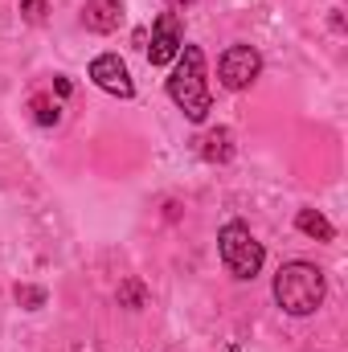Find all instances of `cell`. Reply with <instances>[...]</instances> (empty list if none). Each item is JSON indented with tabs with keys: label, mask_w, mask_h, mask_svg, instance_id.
<instances>
[{
	"label": "cell",
	"mask_w": 348,
	"mask_h": 352,
	"mask_svg": "<svg viewBox=\"0 0 348 352\" xmlns=\"http://www.w3.org/2000/svg\"><path fill=\"white\" fill-rule=\"evenodd\" d=\"M168 94L173 102L184 111L188 123H205L213 98H209V82H205V54L197 45H180L176 54V70L168 78Z\"/></svg>",
	"instance_id": "1"
},
{
	"label": "cell",
	"mask_w": 348,
	"mask_h": 352,
	"mask_svg": "<svg viewBox=\"0 0 348 352\" xmlns=\"http://www.w3.org/2000/svg\"><path fill=\"white\" fill-rule=\"evenodd\" d=\"M274 303L287 316H312L324 303V270L312 263H287L274 274Z\"/></svg>",
	"instance_id": "2"
},
{
	"label": "cell",
	"mask_w": 348,
	"mask_h": 352,
	"mask_svg": "<svg viewBox=\"0 0 348 352\" xmlns=\"http://www.w3.org/2000/svg\"><path fill=\"white\" fill-rule=\"evenodd\" d=\"M217 254H221V263L226 270L234 274V278H254L262 270V242L250 234V226H242V221H230V226H221L217 230Z\"/></svg>",
	"instance_id": "3"
},
{
	"label": "cell",
	"mask_w": 348,
	"mask_h": 352,
	"mask_svg": "<svg viewBox=\"0 0 348 352\" xmlns=\"http://www.w3.org/2000/svg\"><path fill=\"white\" fill-rule=\"evenodd\" d=\"M259 70H262V58L254 45H230L221 54V62H217V78H221L226 90H246L259 78Z\"/></svg>",
	"instance_id": "4"
},
{
	"label": "cell",
	"mask_w": 348,
	"mask_h": 352,
	"mask_svg": "<svg viewBox=\"0 0 348 352\" xmlns=\"http://www.w3.org/2000/svg\"><path fill=\"white\" fill-rule=\"evenodd\" d=\"M180 45H184V29H180L176 12H160V16H156V25H152L148 62H152V66H168V62H176Z\"/></svg>",
	"instance_id": "5"
},
{
	"label": "cell",
	"mask_w": 348,
	"mask_h": 352,
	"mask_svg": "<svg viewBox=\"0 0 348 352\" xmlns=\"http://www.w3.org/2000/svg\"><path fill=\"white\" fill-rule=\"evenodd\" d=\"M90 78L107 90V94H115V98H131V94H135V82H131L127 66H123L115 54H98V58L90 62Z\"/></svg>",
	"instance_id": "6"
},
{
	"label": "cell",
	"mask_w": 348,
	"mask_h": 352,
	"mask_svg": "<svg viewBox=\"0 0 348 352\" xmlns=\"http://www.w3.org/2000/svg\"><path fill=\"white\" fill-rule=\"evenodd\" d=\"M123 21V4L119 0H87L83 4V25L90 33H115Z\"/></svg>",
	"instance_id": "7"
},
{
	"label": "cell",
	"mask_w": 348,
	"mask_h": 352,
	"mask_svg": "<svg viewBox=\"0 0 348 352\" xmlns=\"http://www.w3.org/2000/svg\"><path fill=\"white\" fill-rule=\"evenodd\" d=\"M201 156H205L209 164H221V160H230V156H234V135H230L226 127H217V131H205V135H201Z\"/></svg>",
	"instance_id": "8"
},
{
	"label": "cell",
	"mask_w": 348,
	"mask_h": 352,
	"mask_svg": "<svg viewBox=\"0 0 348 352\" xmlns=\"http://www.w3.org/2000/svg\"><path fill=\"white\" fill-rule=\"evenodd\" d=\"M295 226H299V234H307V238H316V242H332V238H336L332 221H328L324 213H316V209H299Z\"/></svg>",
	"instance_id": "9"
},
{
	"label": "cell",
	"mask_w": 348,
	"mask_h": 352,
	"mask_svg": "<svg viewBox=\"0 0 348 352\" xmlns=\"http://www.w3.org/2000/svg\"><path fill=\"white\" fill-rule=\"evenodd\" d=\"M29 111H33V119H37L41 127H54V123L62 119V102H58L54 94H33V98H29Z\"/></svg>",
	"instance_id": "10"
},
{
	"label": "cell",
	"mask_w": 348,
	"mask_h": 352,
	"mask_svg": "<svg viewBox=\"0 0 348 352\" xmlns=\"http://www.w3.org/2000/svg\"><path fill=\"white\" fill-rule=\"evenodd\" d=\"M45 8H50L45 0H21V12H25L29 25H41V21H45Z\"/></svg>",
	"instance_id": "11"
},
{
	"label": "cell",
	"mask_w": 348,
	"mask_h": 352,
	"mask_svg": "<svg viewBox=\"0 0 348 352\" xmlns=\"http://www.w3.org/2000/svg\"><path fill=\"white\" fill-rule=\"evenodd\" d=\"M119 299H123L127 307H140V303H144V287H140V283H123V287H119Z\"/></svg>",
	"instance_id": "12"
},
{
	"label": "cell",
	"mask_w": 348,
	"mask_h": 352,
	"mask_svg": "<svg viewBox=\"0 0 348 352\" xmlns=\"http://www.w3.org/2000/svg\"><path fill=\"white\" fill-rule=\"evenodd\" d=\"M17 299L29 303V307H41V303H45V291H41V287H17Z\"/></svg>",
	"instance_id": "13"
},
{
	"label": "cell",
	"mask_w": 348,
	"mask_h": 352,
	"mask_svg": "<svg viewBox=\"0 0 348 352\" xmlns=\"http://www.w3.org/2000/svg\"><path fill=\"white\" fill-rule=\"evenodd\" d=\"M54 90H58V94L66 98V94H70V90H74V87H70V78H54Z\"/></svg>",
	"instance_id": "14"
},
{
	"label": "cell",
	"mask_w": 348,
	"mask_h": 352,
	"mask_svg": "<svg viewBox=\"0 0 348 352\" xmlns=\"http://www.w3.org/2000/svg\"><path fill=\"white\" fill-rule=\"evenodd\" d=\"M168 4H173V8H184V4H193V0H168Z\"/></svg>",
	"instance_id": "15"
}]
</instances>
